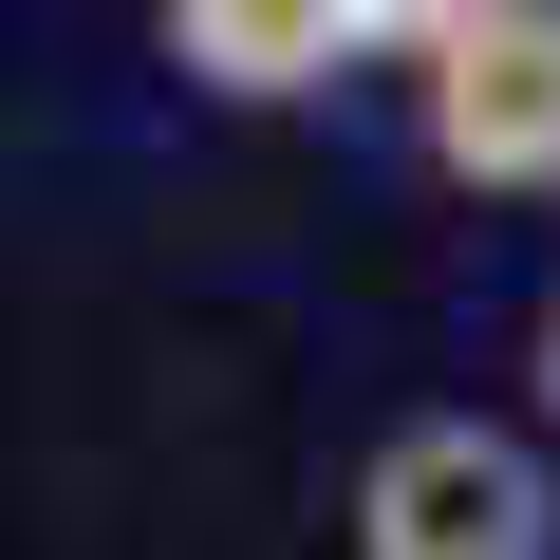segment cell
Segmentation results:
<instances>
[{
    "mask_svg": "<svg viewBox=\"0 0 560 560\" xmlns=\"http://www.w3.org/2000/svg\"><path fill=\"white\" fill-rule=\"evenodd\" d=\"M411 131L486 206H560V0H430L411 20Z\"/></svg>",
    "mask_w": 560,
    "mask_h": 560,
    "instance_id": "cell-1",
    "label": "cell"
},
{
    "mask_svg": "<svg viewBox=\"0 0 560 560\" xmlns=\"http://www.w3.org/2000/svg\"><path fill=\"white\" fill-rule=\"evenodd\" d=\"M355 560H560V467L486 411H411L355 467Z\"/></svg>",
    "mask_w": 560,
    "mask_h": 560,
    "instance_id": "cell-2",
    "label": "cell"
},
{
    "mask_svg": "<svg viewBox=\"0 0 560 560\" xmlns=\"http://www.w3.org/2000/svg\"><path fill=\"white\" fill-rule=\"evenodd\" d=\"M355 57H411V20H374V0H168V75L280 113V94H318Z\"/></svg>",
    "mask_w": 560,
    "mask_h": 560,
    "instance_id": "cell-3",
    "label": "cell"
},
{
    "mask_svg": "<svg viewBox=\"0 0 560 560\" xmlns=\"http://www.w3.org/2000/svg\"><path fill=\"white\" fill-rule=\"evenodd\" d=\"M523 374H541V411H560V300H541V355H523Z\"/></svg>",
    "mask_w": 560,
    "mask_h": 560,
    "instance_id": "cell-4",
    "label": "cell"
}]
</instances>
